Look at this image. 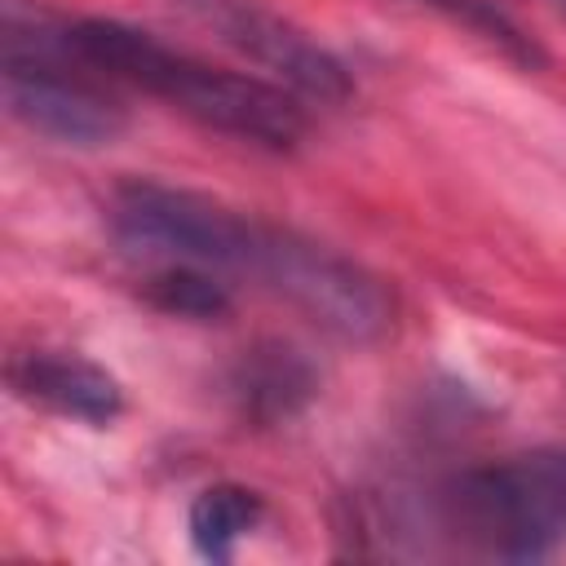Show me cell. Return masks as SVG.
I'll return each mask as SVG.
<instances>
[{"label":"cell","instance_id":"1","mask_svg":"<svg viewBox=\"0 0 566 566\" xmlns=\"http://www.w3.org/2000/svg\"><path fill=\"white\" fill-rule=\"evenodd\" d=\"M57 40H62V53H71L75 62L106 71L111 80H124L150 97H164L172 111L226 137L252 142L261 150H292L305 137V106L283 84L212 66L128 22L80 18V22H66Z\"/></svg>","mask_w":566,"mask_h":566},{"label":"cell","instance_id":"2","mask_svg":"<svg viewBox=\"0 0 566 566\" xmlns=\"http://www.w3.org/2000/svg\"><path fill=\"white\" fill-rule=\"evenodd\" d=\"M447 531L473 553L531 562L566 544V451H526L455 473L438 495Z\"/></svg>","mask_w":566,"mask_h":566},{"label":"cell","instance_id":"3","mask_svg":"<svg viewBox=\"0 0 566 566\" xmlns=\"http://www.w3.org/2000/svg\"><path fill=\"white\" fill-rule=\"evenodd\" d=\"M248 274L261 279L292 310H301L310 323H318L323 332H332L340 340L371 345L394 327L389 287L358 261H349L336 248L314 243L296 230L265 221Z\"/></svg>","mask_w":566,"mask_h":566},{"label":"cell","instance_id":"4","mask_svg":"<svg viewBox=\"0 0 566 566\" xmlns=\"http://www.w3.org/2000/svg\"><path fill=\"white\" fill-rule=\"evenodd\" d=\"M261 226L265 221H256L212 195L150 181V177L124 181L111 195V230L119 234V243H128L133 252H146V256L190 261L203 270L248 274Z\"/></svg>","mask_w":566,"mask_h":566},{"label":"cell","instance_id":"5","mask_svg":"<svg viewBox=\"0 0 566 566\" xmlns=\"http://www.w3.org/2000/svg\"><path fill=\"white\" fill-rule=\"evenodd\" d=\"M57 31L62 27H49L35 9H31V40L4 31V71H0L4 106L22 128L57 146H75V150L111 146L128 128V115L97 84L62 66Z\"/></svg>","mask_w":566,"mask_h":566},{"label":"cell","instance_id":"6","mask_svg":"<svg viewBox=\"0 0 566 566\" xmlns=\"http://www.w3.org/2000/svg\"><path fill=\"white\" fill-rule=\"evenodd\" d=\"M177 4L226 49L270 71L274 84H283L287 93L310 102H345L354 93L345 62L265 0H177Z\"/></svg>","mask_w":566,"mask_h":566},{"label":"cell","instance_id":"7","mask_svg":"<svg viewBox=\"0 0 566 566\" xmlns=\"http://www.w3.org/2000/svg\"><path fill=\"white\" fill-rule=\"evenodd\" d=\"M9 385L22 402L44 407L66 420L84 424H111L124 411V389L119 380L97 367L84 354L66 349H22L9 363Z\"/></svg>","mask_w":566,"mask_h":566},{"label":"cell","instance_id":"8","mask_svg":"<svg viewBox=\"0 0 566 566\" xmlns=\"http://www.w3.org/2000/svg\"><path fill=\"white\" fill-rule=\"evenodd\" d=\"M226 394L239 420L270 429L301 416L318 394V367L283 340H261L243 349L226 376Z\"/></svg>","mask_w":566,"mask_h":566},{"label":"cell","instance_id":"9","mask_svg":"<svg viewBox=\"0 0 566 566\" xmlns=\"http://www.w3.org/2000/svg\"><path fill=\"white\" fill-rule=\"evenodd\" d=\"M265 517V500L252 486L239 482H212L190 500L186 526H190V544L199 557L208 562H230L239 539L256 531V522Z\"/></svg>","mask_w":566,"mask_h":566},{"label":"cell","instance_id":"10","mask_svg":"<svg viewBox=\"0 0 566 566\" xmlns=\"http://www.w3.org/2000/svg\"><path fill=\"white\" fill-rule=\"evenodd\" d=\"M142 301L168 318H190V323H221L230 314V287L190 261H168L155 274L142 279Z\"/></svg>","mask_w":566,"mask_h":566},{"label":"cell","instance_id":"11","mask_svg":"<svg viewBox=\"0 0 566 566\" xmlns=\"http://www.w3.org/2000/svg\"><path fill=\"white\" fill-rule=\"evenodd\" d=\"M420 4L451 18L455 27H464L469 35H478L482 44H491L500 57H509L522 71H544L548 66V53L539 49V40L526 35L522 22L513 13H504L495 0H420Z\"/></svg>","mask_w":566,"mask_h":566},{"label":"cell","instance_id":"12","mask_svg":"<svg viewBox=\"0 0 566 566\" xmlns=\"http://www.w3.org/2000/svg\"><path fill=\"white\" fill-rule=\"evenodd\" d=\"M548 4H553V9H562V13H566V0H548Z\"/></svg>","mask_w":566,"mask_h":566}]
</instances>
